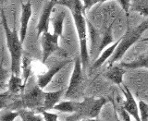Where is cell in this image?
Returning a JSON list of instances; mask_svg holds the SVG:
<instances>
[{"mask_svg": "<svg viewBox=\"0 0 148 121\" xmlns=\"http://www.w3.org/2000/svg\"><path fill=\"white\" fill-rule=\"evenodd\" d=\"M79 121H100L98 118H87V119H82Z\"/></svg>", "mask_w": 148, "mask_h": 121, "instance_id": "obj_29", "label": "cell"}, {"mask_svg": "<svg viewBox=\"0 0 148 121\" xmlns=\"http://www.w3.org/2000/svg\"><path fill=\"white\" fill-rule=\"evenodd\" d=\"M146 30H148V18L143 21H142L140 24L137 25L134 28H130L128 29L124 35L119 39V44L116 49L115 53L112 57L108 60V67L112 66L115 63L122 59L124 55L126 54L127 51L132 47V46L137 43L138 41L142 39V35L143 34Z\"/></svg>", "mask_w": 148, "mask_h": 121, "instance_id": "obj_2", "label": "cell"}, {"mask_svg": "<svg viewBox=\"0 0 148 121\" xmlns=\"http://www.w3.org/2000/svg\"><path fill=\"white\" fill-rule=\"evenodd\" d=\"M71 62V60H63V61L54 65L53 67H51L46 72L43 74H39V75L37 76V84H38V86L41 89L44 90L45 88L52 81L53 78Z\"/></svg>", "mask_w": 148, "mask_h": 121, "instance_id": "obj_9", "label": "cell"}, {"mask_svg": "<svg viewBox=\"0 0 148 121\" xmlns=\"http://www.w3.org/2000/svg\"><path fill=\"white\" fill-rule=\"evenodd\" d=\"M78 106H79V102L72 101V100H67V101L59 102L58 104L56 105L54 110L58 111V112H61V113L74 114L77 111Z\"/></svg>", "mask_w": 148, "mask_h": 121, "instance_id": "obj_18", "label": "cell"}, {"mask_svg": "<svg viewBox=\"0 0 148 121\" xmlns=\"http://www.w3.org/2000/svg\"><path fill=\"white\" fill-rule=\"evenodd\" d=\"M40 38L42 45V63L45 64L51 55L59 49V36L47 31L42 34Z\"/></svg>", "mask_w": 148, "mask_h": 121, "instance_id": "obj_7", "label": "cell"}, {"mask_svg": "<svg viewBox=\"0 0 148 121\" xmlns=\"http://www.w3.org/2000/svg\"><path fill=\"white\" fill-rule=\"evenodd\" d=\"M115 117H116V121H119V116H118V112L115 110Z\"/></svg>", "mask_w": 148, "mask_h": 121, "instance_id": "obj_30", "label": "cell"}, {"mask_svg": "<svg viewBox=\"0 0 148 121\" xmlns=\"http://www.w3.org/2000/svg\"><path fill=\"white\" fill-rule=\"evenodd\" d=\"M108 100L104 97L92 98L86 97L83 101L79 102L77 111L67 118L66 121H79L87 118H97L102 108L106 105Z\"/></svg>", "mask_w": 148, "mask_h": 121, "instance_id": "obj_4", "label": "cell"}, {"mask_svg": "<svg viewBox=\"0 0 148 121\" xmlns=\"http://www.w3.org/2000/svg\"><path fill=\"white\" fill-rule=\"evenodd\" d=\"M21 121H45L43 115L36 113L34 110L21 109L18 111Z\"/></svg>", "mask_w": 148, "mask_h": 121, "instance_id": "obj_20", "label": "cell"}, {"mask_svg": "<svg viewBox=\"0 0 148 121\" xmlns=\"http://www.w3.org/2000/svg\"><path fill=\"white\" fill-rule=\"evenodd\" d=\"M114 109L117 111L118 112V114L119 115V117L122 118V120L123 121H132V119H131V117L132 116L130 115L126 110L124 109V107L122 106V105L120 104V105H119L118 106H116L115 105H114Z\"/></svg>", "mask_w": 148, "mask_h": 121, "instance_id": "obj_24", "label": "cell"}, {"mask_svg": "<svg viewBox=\"0 0 148 121\" xmlns=\"http://www.w3.org/2000/svg\"><path fill=\"white\" fill-rule=\"evenodd\" d=\"M65 92H66L65 89H60L55 92H45V104L42 111H49L54 109L56 105L58 104L60 99L64 96Z\"/></svg>", "mask_w": 148, "mask_h": 121, "instance_id": "obj_13", "label": "cell"}, {"mask_svg": "<svg viewBox=\"0 0 148 121\" xmlns=\"http://www.w3.org/2000/svg\"><path fill=\"white\" fill-rule=\"evenodd\" d=\"M95 1V4H101V3H105V2H108V1H110V0H94Z\"/></svg>", "mask_w": 148, "mask_h": 121, "instance_id": "obj_28", "label": "cell"}, {"mask_svg": "<svg viewBox=\"0 0 148 121\" xmlns=\"http://www.w3.org/2000/svg\"><path fill=\"white\" fill-rule=\"evenodd\" d=\"M83 82H84V77H83V67L80 55L76 57L75 61H74L73 70L71 73V79H69V86L66 90L64 96L67 99L74 98L76 95L79 94L82 89Z\"/></svg>", "mask_w": 148, "mask_h": 121, "instance_id": "obj_5", "label": "cell"}, {"mask_svg": "<svg viewBox=\"0 0 148 121\" xmlns=\"http://www.w3.org/2000/svg\"><path fill=\"white\" fill-rule=\"evenodd\" d=\"M82 2L83 5V10H84L85 13L88 10H90V9L95 5L94 0H82Z\"/></svg>", "mask_w": 148, "mask_h": 121, "instance_id": "obj_27", "label": "cell"}, {"mask_svg": "<svg viewBox=\"0 0 148 121\" xmlns=\"http://www.w3.org/2000/svg\"><path fill=\"white\" fill-rule=\"evenodd\" d=\"M131 9L148 18V0H134L131 4Z\"/></svg>", "mask_w": 148, "mask_h": 121, "instance_id": "obj_21", "label": "cell"}, {"mask_svg": "<svg viewBox=\"0 0 148 121\" xmlns=\"http://www.w3.org/2000/svg\"><path fill=\"white\" fill-rule=\"evenodd\" d=\"M126 72V68L121 65H112L108 68L106 71L104 73V77L116 85H121L123 83V77Z\"/></svg>", "mask_w": 148, "mask_h": 121, "instance_id": "obj_12", "label": "cell"}, {"mask_svg": "<svg viewBox=\"0 0 148 121\" xmlns=\"http://www.w3.org/2000/svg\"><path fill=\"white\" fill-rule=\"evenodd\" d=\"M41 114L43 115L45 121H59L58 116L55 113L49 112V111H42ZM66 121V120H65Z\"/></svg>", "mask_w": 148, "mask_h": 121, "instance_id": "obj_25", "label": "cell"}, {"mask_svg": "<svg viewBox=\"0 0 148 121\" xmlns=\"http://www.w3.org/2000/svg\"><path fill=\"white\" fill-rule=\"evenodd\" d=\"M122 92L125 96V100L121 103L124 109L135 119V121H141L139 105L136 102V100L134 99V96L132 95V92L130 91V89L125 84H123Z\"/></svg>", "mask_w": 148, "mask_h": 121, "instance_id": "obj_10", "label": "cell"}, {"mask_svg": "<svg viewBox=\"0 0 148 121\" xmlns=\"http://www.w3.org/2000/svg\"><path fill=\"white\" fill-rule=\"evenodd\" d=\"M58 0H50V1L45 5L41 13V16L39 18L38 24H37L36 30H37V37H41L42 34L45 32L49 31V23L51 22V15H52L53 9L55 6L57 5Z\"/></svg>", "mask_w": 148, "mask_h": 121, "instance_id": "obj_8", "label": "cell"}, {"mask_svg": "<svg viewBox=\"0 0 148 121\" xmlns=\"http://www.w3.org/2000/svg\"><path fill=\"white\" fill-rule=\"evenodd\" d=\"M24 87H25V83L22 82V79L20 76L16 75V74L11 73L8 82V92L13 94H18V92L24 90Z\"/></svg>", "mask_w": 148, "mask_h": 121, "instance_id": "obj_17", "label": "cell"}, {"mask_svg": "<svg viewBox=\"0 0 148 121\" xmlns=\"http://www.w3.org/2000/svg\"><path fill=\"white\" fill-rule=\"evenodd\" d=\"M140 41L141 42H148V37H145V38H142Z\"/></svg>", "mask_w": 148, "mask_h": 121, "instance_id": "obj_31", "label": "cell"}, {"mask_svg": "<svg viewBox=\"0 0 148 121\" xmlns=\"http://www.w3.org/2000/svg\"><path fill=\"white\" fill-rule=\"evenodd\" d=\"M71 13V16L75 25L79 45H80V57L82 63V67L84 69L89 62V52H88V44H87V37H88V23L85 18V12L83 10L82 6H78L69 10Z\"/></svg>", "mask_w": 148, "mask_h": 121, "instance_id": "obj_3", "label": "cell"}, {"mask_svg": "<svg viewBox=\"0 0 148 121\" xmlns=\"http://www.w3.org/2000/svg\"><path fill=\"white\" fill-rule=\"evenodd\" d=\"M139 111H140L141 121H148V104L145 101H139Z\"/></svg>", "mask_w": 148, "mask_h": 121, "instance_id": "obj_22", "label": "cell"}, {"mask_svg": "<svg viewBox=\"0 0 148 121\" xmlns=\"http://www.w3.org/2000/svg\"><path fill=\"white\" fill-rule=\"evenodd\" d=\"M45 104V92L37 84L32 90L22 95L20 105L24 109L42 111Z\"/></svg>", "mask_w": 148, "mask_h": 121, "instance_id": "obj_6", "label": "cell"}, {"mask_svg": "<svg viewBox=\"0 0 148 121\" xmlns=\"http://www.w3.org/2000/svg\"><path fill=\"white\" fill-rule=\"evenodd\" d=\"M122 67L126 69H136V68H147L148 69V51L139 55L137 58L131 62H121Z\"/></svg>", "mask_w": 148, "mask_h": 121, "instance_id": "obj_15", "label": "cell"}, {"mask_svg": "<svg viewBox=\"0 0 148 121\" xmlns=\"http://www.w3.org/2000/svg\"><path fill=\"white\" fill-rule=\"evenodd\" d=\"M8 1V0H1V4H4V3H6Z\"/></svg>", "mask_w": 148, "mask_h": 121, "instance_id": "obj_32", "label": "cell"}, {"mask_svg": "<svg viewBox=\"0 0 148 121\" xmlns=\"http://www.w3.org/2000/svg\"><path fill=\"white\" fill-rule=\"evenodd\" d=\"M66 17V12L63 10L58 11L54 14V16L51 18V22H52L53 33L61 37L63 35V28H64V20Z\"/></svg>", "mask_w": 148, "mask_h": 121, "instance_id": "obj_16", "label": "cell"}, {"mask_svg": "<svg viewBox=\"0 0 148 121\" xmlns=\"http://www.w3.org/2000/svg\"><path fill=\"white\" fill-rule=\"evenodd\" d=\"M119 2V6L121 7L122 10L126 13V15L129 16V12L130 9H131V4H132V0H117Z\"/></svg>", "mask_w": 148, "mask_h": 121, "instance_id": "obj_26", "label": "cell"}, {"mask_svg": "<svg viewBox=\"0 0 148 121\" xmlns=\"http://www.w3.org/2000/svg\"><path fill=\"white\" fill-rule=\"evenodd\" d=\"M119 44V40L116 41L115 43L110 44L108 47H106V49H104L103 51H102V52L100 53V55L98 57V58H96L95 63L92 64L91 71H94V70H96V69H98L100 67H102V65H104L108 59H110V57H112L113 54L115 53L116 49H117Z\"/></svg>", "mask_w": 148, "mask_h": 121, "instance_id": "obj_14", "label": "cell"}, {"mask_svg": "<svg viewBox=\"0 0 148 121\" xmlns=\"http://www.w3.org/2000/svg\"><path fill=\"white\" fill-rule=\"evenodd\" d=\"M18 117H20V112L9 110H3L1 112V121H14Z\"/></svg>", "mask_w": 148, "mask_h": 121, "instance_id": "obj_23", "label": "cell"}, {"mask_svg": "<svg viewBox=\"0 0 148 121\" xmlns=\"http://www.w3.org/2000/svg\"><path fill=\"white\" fill-rule=\"evenodd\" d=\"M32 3L28 1L21 5V27H20V37L21 41L24 43L27 35L28 26L32 15Z\"/></svg>", "mask_w": 148, "mask_h": 121, "instance_id": "obj_11", "label": "cell"}, {"mask_svg": "<svg viewBox=\"0 0 148 121\" xmlns=\"http://www.w3.org/2000/svg\"><path fill=\"white\" fill-rule=\"evenodd\" d=\"M1 22L5 32V38L7 42V46L10 55V71L13 74L20 76L21 69V59H22V44L21 41L20 33H18L15 29L11 30L9 28L5 13L1 10Z\"/></svg>", "mask_w": 148, "mask_h": 121, "instance_id": "obj_1", "label": "cell"}, {"mask_svg": "<svg viewBox=\"0 0 148 121\" xmlns=\"http://www.w3.org/2000/svg\"><path fill=\"white\" fill-rule=\"evenodd\" d=\"M112 26H113V23L108 26V29L105 31L103 36L101 37L100 44H99L97 53H101L104 49L108 47L110 44H112L114 43V37H113V33H112Z\"/></svg>", "mask_w": 148, "mask_h": 121, "instance_id": "obj_19", "label": "cell"}]
</instances>
